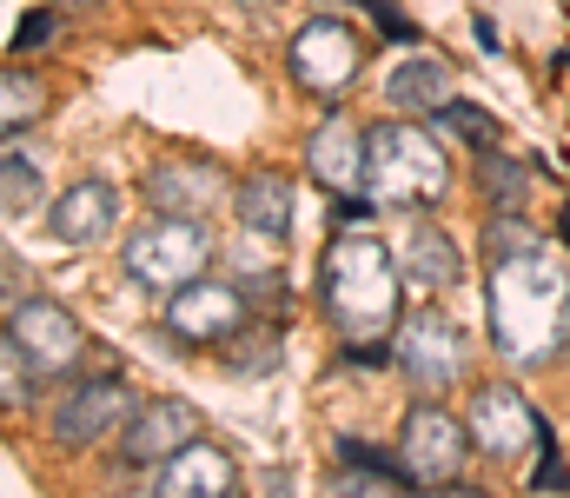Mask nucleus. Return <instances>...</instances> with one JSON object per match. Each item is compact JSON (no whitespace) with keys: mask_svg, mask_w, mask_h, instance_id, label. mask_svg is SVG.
Masks as SVG:
<instances>
[{"mask_svg":"<svg viewBox=\"0 0 570 498\" xmlns=\"http://www.w3.org/2000/svg\"><path fill=\"white\" fill-rule=\"evenodd\" d=\"M140 193H146L153 213L206 219V213H219L233 199V179H226V166H213V160H159L140 179Z\"/></svg>","mask_w":570,"mask_h":498,"instance_id":"nucleus-12","label":"nucleus"},{"mask_svg":"<svg viewBox=\"0 0 570 498\" xmlns=\"http://www.w3.org/2000/svg\"><path fill=\"white\" fill-rule=\"evenodd\" d=\"M358 67H365V40H358L345 20L312 13V20L292 33V80H298L305 94H318V100H338V94L358 80Z\"/></svg>","mask_w":570,"mask_h":498,"instance_id":"nucleus-6","label":"nucleus"},{"mask_svg":"<svg viewBox=\"0 0 570 498\" xmlns=\"http://www.w3.org/2000/svg\"><path fill=\"white\" fill-rule=\"evenodd\" d=\"M491 339L524 372L570 352V266L551 246L491 266Z\"/></svg>","mask_w":570,"mask_h":498,"instance_id":"nucleus-1","label":"nucleus"},{"mask_svg":"<svg viewBox=\"0 0 570 498\" xmlns=\"http://www.w3.org/2000/svg\"><path fill=\"white\" fill-rule=\"evenodd\" d=\"M305 173L325 186V193H358L365 186V134L345 120V114H325L305 140Z\"/></svg>","mask_w":570,"mask_h":498,"instance_id":"nucleus-14","label":"nucleus"},{"mask_svg":"<svg viewBox=\"0 0 570 498\" xmlns=\"http://www.w3.org/2000/svg\"><path fill=\"white\" fill-rule=\"evenodd\" d=\"M531 246H544L538 240V226L524 219V213H491V226H484V260L498 266V260H518V253H531Z\"/></svg>","mask_w":570,"mask_h":498,"instance_id":"nucleus-23","label":"nucleus"},{"mask_svg":"<svg viewBox=\"0 0 570 498\" xmlns=\"http://www.w3.org/2000/svg\"><path fill=\"white\" fill-rule=\"evenodd\" d=\"M233 213H239V226H246L253 240H285V233H292V213H298L292 173H279V166L246 173L239 193H233Z\"/></svg>","mask_w":570,"mask_h":498,"instance_id":"nucleus-16","label":"nucleus"},{"mask_svg":"<svg viewBox=\"0 0 570 498\" xmlns=\"http://www.w3.org/2000/svg\"><path fill=\"white\" fill-rule=\"evenodd\" d=\"M399 260L365 233V226H352V233H338L332 246H325V260H318V293H325V313H332V326L345 332L352 345H392V332H399Z\"/></svg>","mask_w":570,"mask_h":498,"instance_id":"nucleus-2","label":"nucleus"},{"mask_svg":"<svg viewBox=\"0 0 570 498\" xmlns=\"http://www.w3.org/2000/svg\"><path fill=\"white\" fill-rule=\"evenodd\" d=\"M478 193L491 213H524V193H531V173L518 160H498V154H478Z\"/></svg>","mask_w":570,"mask_h":498,"instance_id":"nucleus-22","label":"nucleus"},{"mask_svg":"<svg viewBox=\"0 0 570 498\" xmlns=\"http://www.w3.org/2000/svg\"><path fill=\"white\" fill-rule=\"evenodd\" d=\"M392 359H399V372H405L419 392H444V385L464 372L458 320H451L444 306H419V313H405L399 332H392Z\"/></svg>","mask_w":570,"mask_h":498,"instance_id":"nucleus-7","label":"nucleus"},{"mask_svg":"<svg viewBox=\"0 0 570 498\" xmlns=\"http://www.w3.org/2000/svg\"><path fill=\"white\" fill-rule=\"evenodd\" d=\"M134 412H140V406H134L127 379H80V385H67L60 406H53V439L87 452V446H100V439H120Z\"/></svg>","mask_w":570,"mask_h":498,"instance_id":"nucleus-10","label":"nucleus"},{"mask_svg":"<svg viewBox=\"0 0 570 498\" xmlns=\"http://www.w3.org/2000/svg\"><path fill=\"white\" fill-rule=\"evenodd\" d=\"M0 379H7V385H0V406H7V412H13V406H20V399H27V392H33V385H27V379H33V365H27V352H20V345H13V339H7V345H0Z\"/></svg>","mask_w":570,"mask_h":498,"instance_id":"nucleus-26","label":"nucleus"},{"mask_svg":"<svg viewBox=\"0 0 570 498\" xmlns=\"http://www.w3.org/2000/svg\"><path fill=\"white\" fill-rule=\"evenodd\" d=\"M531 486H538V492H570V472H564V459H558V439H551V426H544V459H538Z\"/></svg>","mask_w":570,"mask_h":498,"instance_id":"nucleus-27","label":"nucleus"},{"mask_svg":"<svg viewBox=\"0 0 570 498\" xmlns=\"http://www.w3.org/2000/svg\"><path fill=\"white\" fill-rule=\"evenodd\" d=\"M40 114H47L40 80H33L27 67H7V74H0V127H7V140H20V127H33Z\"/></svg>","mask_w":570,"mask_h":498,"instance_id":"nucleus-21","label":"nucleus"},{"mask_svg":"<svg viewBox=\"0 0 570 498\" xmlns=\"http://www.w3.org/2000/svg\"><path fill=\"white\" fill-rule=\"evenodd\" d=\"M114 219H120V193L107 179H73L53 199V213H47V226H53L60 246H100L114 233Z\"/></svg>","mask_w":570,"mask_h":498,"instance_id":"nucleus-15","label":"nucleus"},{"mask_svg":"<svg viewBox=\"0 0 570 498\" xmlns=\"http://www.w3.org/2000/svg\"><path fill=\"white\" fill-rule=\"evenodd\" d=\"M471 452H478L471 426L451 419L444 406H412L405 426H399V466H405L412 486H458Z\"/></svg>","mask_w":570,"mask_h":498,"instance_id":"nucleus-5","label":"nucleus"},{"mask_svg":"<svg viewBox=\"0 0 570 498\" xmlns=\"http://www.w3.org/2000/svg\"><path fill=\"white\" fill-rule=\"evenodd\" d=\"M226 359H233L239 372H266V365H279V326H253V320H246V326L226 339Z\"/></svg>","mask_w":570,"mask_h":498,"instance_id":"nucleus-24","label":"nucleus"},{"mask_svg":"<svg viewBox=\"0 0 570 498\" xmlns=\"http://www.w3.org/2000/svg\"><path fill=\"white\" fill-rule=\"evenodd\" d=\"M233 486H239L233 459H226L219 446H206V439H193L186 452H173V459L159 466V492L166 498H226Z\"/></svg>","mask_w":570,"mask_h":498,"instance_id":"nucleus-17","label":"nucleus"},{"mask_svg":"<svg viewBox=\"0 0 570 498\" xmlns=\"http://www.w3.org/2000/svg\"><path fill=\"white\" fill-rule=\"evenodd\" d=\"M431 120H438V134H451V140L471 147V154H498V147H504V127H498L484 107H471V100H444Z\"/></svg>","mask_w":570,"mask_h":498,"instance_id":"nucleus-20","label":"nucleus"},{"mask_svg":"<svg viewBox=\"0 0 570 498\" xmlns=\"http://www.w3.org/2000/svg\"><path fill=\"white\" fill-rule=\"evenodd\" d=\"M213 260V233L206 219H179V213H159L153 226H140L127 240V280H140L153 293H179L186 280H199Z\"/></svg>","mask_w":570,"mask_h":498,"instance_id":"nucleus-4","label":"nucleus"},{"mask_svg":"<svg viewBox=\"0 0 570 498\" xmlns=\"http://www.w3.org/2000/svg\"><path fill=\"white\" fill-rule=\"evenodd\" d=\"M199 439V412L186 406V399H146L140 412L127 419V432H120V459L127 466H166L173 452H186Z\"/></svg>","mask_w":570,"mask_h":498,"instance_id":"nucleus-13","label":"nucleus"},{"mask_svg":"<svg viewBox=\"0 0 570 498\" xmlns=\"http://www.w3.org/2000/svg\"><path fill=\"white\" fill-rule=\"evenodd\" d=\"M464 426L484 459H524V446H544V419L531 412V399L518 385H478Z\"/></svg>","mask_w":570,"mask_h":498,"instance_id":"nucleus-11","label":"nucleus"},{"mask_svg":"<svg viewBox=\"0 0 570 498\" xmlns=\"http://www.w3.org/2000/svg\"><path fill=\"white\" fill-rule=\"evenodd\" d=\"M385 100L399 107V114H438L444 100H451V67L444 60H405V67H392V80H385Z\"/></svg>","mask_w":570,"mask_h":498,"instance_id":"nucleus-19","label":"nucleus"},{"mask_svg":"<svg viewBox=\"0 0 570 498\" xmlns=\"http://www.w3.org/2000/svg\"><path fill=\"white\" fill-rule=\"evenodd\" d=\"M365 193L385 206H438L451 193V160L412 114L365 134Z\"/></svg>","mask_w":570,"mask_h":498,"instance_id":"nucleus-3","label":"nucleus"},{"mask_svg":"<svg viewBox=\"0 0 570 498\" xmlns=\"http://www.w3.org/2000/svg\"><path fill=\"white\" fill-rule=\"evenodd\" d=\"M0 193H7V219H20V213L40 199V166L27 160L20 147H7V166H0Z\"/></svg>","mask_w":570,"mask_h":498,"instance_id":"nucleus-25","label":"nucleus"},{"mask_svg":"<svg viewBox=\"0 0 570 498\" xmlns=\"http://www.w3.org/2000/svg\"><path fill=\"white\" fill-rule=\"evenodd\" d=\"M558 246H570V199H564V213H558Z\"/></svg>","mask_w":570,"mask_h":498,"instance_id":"nucleus-29","label":"nucleus"},{"mask_svg":"<svg viewBox=\"0 0 570 498\" xmlns=\"http://www.w3.org/2000/svg\"><path fill=\"white\" fill-rule=\"evenodd\" d=\"M405 280L419 286V293H451L458 280H464V253L438 233V226H412V240H405Z\"/></svg>","mask_w":570,"mask_h":498,"instance_id":"nucleus-18","label":"nucleus"},{"mask_svg":"<svg viewBox=\"0 0 570 498\" xmlns=\"http://www.w3.org/2000/svg\"><path fill=\"white\" fill-rule=\"evenodd\" d=\"M253 320V300H246V286H233V280H186L173 300H166V332L173 339H186V345H226L233 332Z\"/></svg>","mask_w":570,"mask_h":498,"instance_id":"nucleus-9","label":"nucleus"},{"mask_svg":"<svg viewBox=\"0 0 570 498\" xmlns=\"http://www.w3.org/2000/svg\"><path fill=\"white\" fill-rule=\"evenodd\" d=\"M47 33H53V13H47V7H33V20H20V27H13V53H27V47H40Z\"/></svg>","mask_w":570,"mask_h":498,"instance_id":"nucleus-28","label":"nucleus"},{"mask_svg":"<svg viewBox=\"0 0 570 498\" xmlns=\"http://www.w3.org/2000/svg\"><path fill=\"white\" fill-rule=\"evenodd\" d=\"M7 339L27 352L33 379H67V372L80 365V352H87V326H80L60 300H20V306L7 313Z\"/></svg>","mask_w":570,"mask_h":498,"instance_id":"nucleus-8","label":"nucleus"}]
</instances>
